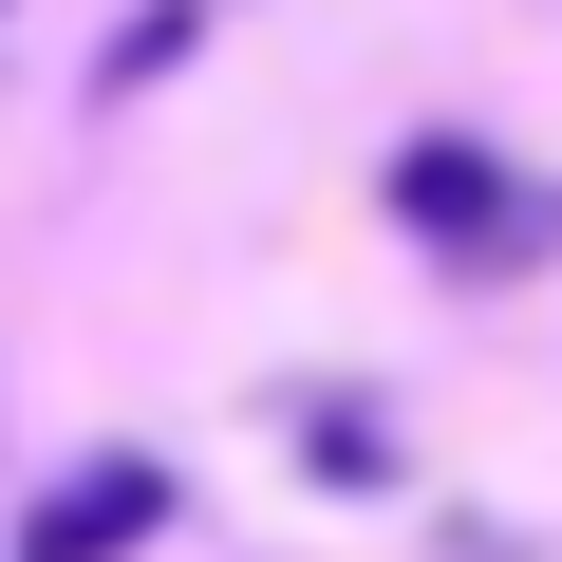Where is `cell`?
I'll list each match as a JSON object with an SVG mask.
<instances>
[{
	"instance_id": "cell-1",
	"label": "cell",
	"mask_w": 562,
	"mask_h": 562,
	"mask_svg": "<svg viewBox=\"0 0 562 562\" xmlns=\"http://www.w3.org/2000/svg\"><path fill=\"white\" fill-rule=\"evenodd\" d=\"M394 225H413L450 281H525V262H562V188H525V169L469 150V132H413V150H394Z\"/></svg>"
},
{
	"instance_id": "cell-2",
	"label": "cell",
	"mask_w": 562,
	"mask_h": 562,
	"mask_svg": "<svg viewBox=\"0 0 562 562\" xmlns=\"http://www.w3.org/2000/svg\"><path fill=\"white\" fill-rule=\"evenodd\" d=\"M132 543H169V469H150V450H76V469L20 506V562H132Z\"/></svg>"
},
{
	"instance_id": "cell-4",
	"label": "cell",
	"mask_w": 562,
	"mask_h": 562,
	"mask_svg": "<svg viewBox=\"0 0 562 562\" xmlns=\"http://www.w3.org/2000/svg\"><path fill=\"white\" fill-rule=\"evenodd\" d=\"M301 469H319V487H394V431H375L357 394H319V413H301Z\"/></svg>"
},
{
	"instance_id": "cell-3",
	"label": "cell",
	"mask_w": 562,
	"mask_h": 562,
	"mask_svg": "<svg viewBox=\"0 0 562 562\" xmlns=\"http://www.w3.org/2000/svg\"><path fill=\"white\" fill-rule=\"evenodd\" d=\"M188 38H206V0H132V20L94 38V94H150V76H188Z\"/></svg>"
}]
</instances>
